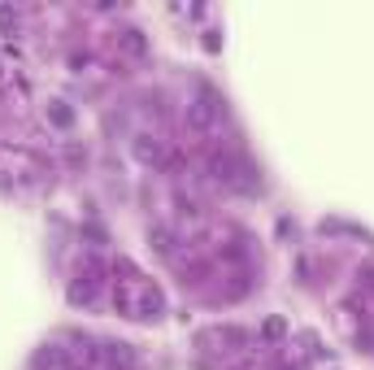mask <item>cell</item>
Instances as JSON below:
<instances>
[{
  "label": "cell",
  "instance_id": "6da1fadb",
  "mask_svg": "<svg viewBox=\"0 0 374 370\" xmlns=\"http://www.w3.org/2000/svg\"><path fill=\"white\" fill-rule=\"evenodd\" d=\"M114 305H118L126 318H161V314H165L161 292H157L148 279H140V275L114 283Z\"/></svg>",
  "mask_w": 374,
  "mask_h": 370
},
{
  "label": "cell",
  "instance_id": "3957f363",
  "mask_svg": "<svg viewBox=\"0 0 374 370\" xmlns=\"http://www.w3.org/2000/svg\"><path fill=\"white\" fill-rule=\"evenodd\" d=\"M13 22H18V13H13V9H0V26H13Z\"/></svg>",
  "mask_w": 374,
  "mask_h": 370
},
{
  "label": "cell",
  "instance_id": "7a4b0ae2",
  "mask_svg": "<svg viewBox=\"0 0 374 370\" xmlns=\"http://www.w3.org/2000/svg\"><path fill=\"white\" fill-rule=\"evenodd\" d=\"M218 118H222V105H218V100H209V96H200V100H192V105H187V122L196 131H209Z\"/></svg>",
  "mask_w": 374,
  "mask_h": 370
}]
</instances>
